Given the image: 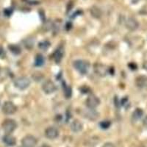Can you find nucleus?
Returning <instances> with one entry per match:
<instances>
[{
	"mask_svg": "<svg viewBox=\"0 0 147 147\" xmlns=\"http://www.w3.org/2000/svg\"><path fill=\"white\" fill-rule=\"evenodd\" d=\"M73 65L76 70L78 71L82 74H87L90 69V63L88 61L83 60H77L74 61Z\"/></svg>",
	"mask_w": 147,
	"mask_h": 147,
	"instance_id": "1",
	"label": "nucleus"
},
{
	"mask_svg": "<svg viewBox=\"0 0 147 147\" xmlns=\"http://www.w3.org/2000/svg\"><path fill=\"white\" fill-rule=\"evenodd\" d=\"M31 84V80L30 78L26 76H22V77H17L14 81V85L17 88L20 90H24L27 88Z\"/></svg>",
	"mask_w": 147,
	"mask_h": 147,
	"instance_id": "2",
	"label": "nucleus"
},
{
	"mask_svg": "<svg viewBox=\"0 0 147 147\" xmlns=\"http://www.w3.org/2000/svg\"><path fill=\"white\" fill-rule=\"evenodd\" d=\"M17 127V123L13 119H6L2 124V128L6 134H10Z\"/></svg>",
	"mask_w": 147,
	"mask_h": 147,
	"instance_id": "3",
	"label": "nucleus"
},
{
	"mask_svg": "<svg viewBox=\"0 0 147 147\" xmlns=\"http://www.w3.org/2000/svg\"><path fill=\"white\" fill-rule=\"evenodd\" d=\"M94 71L96 75L101 77H104L107 76V74H108L109 69L108 67L105 64L96 63L94 65Z\"/></svg>",
	"mask_w": 147,
	"mask_h": 147,
	"instance_id": "4",
	"label": "nucleus"
},
{
	"mask_svg": "<svg viewBox=\"0 0 147 147\" xmlns=\"http://www.w3.org/2000/svg\"><path fill=\"white\" fill-rule=\"evenodd\" d=\"M2 112L5 115H12L15 113L17 110L16 106L11 102H5L2 107Z\"/></svg>",
	"mask_w": 147,
	"mask_h": 147,
	"instance_id": "5",
	"label": "nucleus"
},
{
	"mask_svg": "<svg viewBox=\"0 0 147 147\" xmlns=\"http://www.w3.org/2000/svg\"><path fill=\"white\" fill-rule=\"evenodd\" d=\"M37 139L35 137L31 135H28L26 136L25 137L23 138L22 140V146L24 147H35L37 145Z\"/></svg>",
	"mask_w": 147,
	"mask_h": 147,
	"instance_id": "6",
	"label": "nucleus"
},
{
	"mask_svg": "<svg viewBox=\"0 0 147 147\" xmlns=\"http://www.w3.org/2000/svg\"><path fill=\"white\" fill-rule=\"evenodd\" d=\"M85 102H86V106L88 107V108L95 109L96 107L99 105L100 100L95 95H90L88 97Z\"/></svg>",
	"mask_w": 147,
	"mask_h": 147,
	"instance_id": "7",
	"label": "nucleus"
},
{
	"mask_svg": "<svg viewBox=\"0 0 147 147\" xmlns=\"http://www.w3.org/2000/svg\"><path fill=\"white\" fill-rule=\"evenodd\" d=\"M42 89L47 94H52L56 90V85L52 81L47 80L42 85Z\"/></svg>",
	"mask_w": 147,
	"mask_h": 147,
	"instance_id": "8",
	"label": "nucleus"
},
{
	"mask_svg": "<svg viewBox=\"0 0 147 147\" xmlns=\"http://www.w3.org/2000/svg\"><path fill=\"white\" fill-rule=\"evenodd\" d=\"M45 136L48 139H53L57 138L59 136V130L55 127H49L46 129L45 130Z\"/></svg>",
	"mask_w": 147,
	"mask_h": 147,
	"instance_id": "9",
	"label": "nucleus"
},
{
	"mask_svg": "<svg viewBox=\"0 0 147 147\" xmlns=\"http://www.w3.org/2000/svg\"><path fill=\"white\" fill-rule=\"evenodd\" d=\"M125 26L127 27V29H128L130 31H135V30H137L139 27V23L137 21V19H136L133 17H129L127 19L125 23Z\"/></svg>",
	"mask_w": 147,
	"mask_h": 147,
	"instance_id": "10",
	"label": "nucleus"
},
{
	"mask_svg": "<svg viewBox=\"0 0 147 147\" xmlns=\"http://www.w3.org/2000/svg\"><path fill=\"white\" fill-rule=\"evenodd\" d=\"M2 141L7 146H13L16 144V139L15 137L11 136L10 134H6L2 138Z\"/></svg>",
	"mask_w": 147,
	"mask_h": 147,
	"instance_id": "11",
	"label": "nucleus"
},
{
	"mask_svg": "<svg viewBox=\"0 0 147 147\" xmlns=\"http://www.w3.org/2000/svg\"><path fill=\"white\" fill-rule=\"evenodd\" d=\"M83 115H85V117L88 119L90 121H95L99 118V113L94 110V109L88 108V110H85Z\"/></svg>",
	"mask_w": 147,
	"mask_h": 147,
	"instance_id": "12",
	"label": "nucleus"
},
{
	"mask_svg": "<svg viewBox=\"0 0 147 147\" xmlns=\"http://www.w3.org/2000/svg\"><path fill=\"white\" fill-rule=\"evenodd\" d=\"M136 84L137 87L140 88H147V77L144 75L139 76L136 78Z\"/></svg>",
	"mask_w": 147,
	"mask_h": 147,
	"instance_id": "13",
	"label": "nucleus"
},
{
	"mask_svg": "<svg viewBox=\"0 0 147 147\" xmlns=\"http://www.w3.org/2000/svg\"><path fill=\"white\" fill-rule=\"evenodd\" d=\"M63 57V49L62 47L57 48L53 54V58L56 63H59Z\"/></svg>",
	"mask_w": 147,
	"mask_h": 147,
	"instance_id": "14",
	"label": "nucleus"
},
{
	"mask_svg": "<svg viewBox=\"0 0 147 147\" xmlns=\"http://www.w3.org/2000/svg\"><path fill=\"white\" fill-rule=\"evenodd\" d=\"M70 127L72 132L77 133V132H80L82 130L83 126H82V124L79 120H74L71 124Z\"/></svg>",
	"mask_w": 147,
	"mask_h": 147,
	"instance_id": "15",
	"label": "nucleus"
},
{
	"mask_svg": "<svg viewBox=\"0 0 147 147\" xmlns=\"http://www.w3.org/2000/svg\"><path fill=\"white\" fill-rule=\"evenodd\" d=\"M90 12L92 16L95 18H100L102 16V10L96 6H93L90 8Z\"/></svg>",
	"mask_w": 147,
	"mask_h": 147,
	"instance_id": "16",
	"label": "nucleus"
},
{
	"mask_svg": "<svg viewBox=\"0 0 147 147\" xmlns=\"http://www.w3.org/2000/svg\"><path fill=\"white\" fill-rule=\"evenodd\" d=\"M144 115V111L140 108H137L134 110V112L132 113V119L134 121H138L140 118L142 117Z\"/></svg>",
	"mask_w": 147,
	"mask_h": 147,
	"instance_id": "17",
	"label": "nucleus"
},
{
	"mask_svg": "<svg viewBox=\"0 0 147 147\" xmlns=\"http://www.w3.org/2000/svg\"><path fill=\"white\" fill-rule=\"evenodd\" d=\"M34 44H35V39L32 38H27L25 40H24V47L27 49H32L34 47Z\"/></svg>",
	"mask_w": 147,
	"mask_h": 147,
	"instance_id": "18",
	"label": "nucleus"
},
{
	"mask_svg": "<svg viewBox=\"0 0 147 147\" xmlns=\"http://www.w3.org/2000/svg\"><path fill=\"white\" fill-rule=\"evenodd\" d=\"M44 62H45V59H44V56L40 54L37 55L35 60V65L36 66H41V65H44Z\"/></svg>",
	"mask_w": 147,
	"mask_h": 147,
	"instance_id": "19",
	"label": "nucleus"
},
{
	"mask_svg": "<svg viewBox=\"0 0 147 147\" xmlns=\"http://www.w3.org/2000/svg\"><path fill=\"white\" fill-rule=\"evenodd\" d=\"M9 49L15 55H18V54H20L22 50H21V48L18 47V45H14V44H11L8 47Z\"/></svg>",
	"mask_w": 147,
	"mask_h": 147,
	"instance_id": "20",
	"label": "nucleus"
},
{
	"mask_svg": "<svg viewBox=\"0 0 147 147\" xmlns=\"http://www.w3.org/2000/svg\"><path fill=\"white\" fill-rule=\"evenodd\" d=\"M50 46V44H49V42L47 41V40H44V41L40 42V44H38V47L41 49V50L44 51H47L48 49V48Z\"/></svg>",
	"mask_w": 147,
	"mask_h": 147,
	"instance_id": "21",
	"label": "nucleus"
},
{
	"mask_svg": "<svg viewBox=\"0 0 147 147\" xmlns=\"http://www.w3.org/2000/svg\"><path fill=\"white\" fill-rule=\"evenodd\" d=\"M44 77V75L42 74L40 72H35V73L32 74V78L35 81H37V82H39L43 79Z\"/></svg>",
	"mask_w": 147,
	"mask_h": 147,
	"instance_id": "22",
	"label": "nucleus"
},
{
	"mask_svg": "<svg viewBox=\"0 0 147 147\" xmlns=\"http://www.w3.org/2000/svg\"><path fill=\"white\" fill-rule=\"evenodd\" d=\"M64 89V94L66 98H70L71 94V90L70 87L69 86H66V85H65L63 86Z\"/></svg>",
	"mask_w": 147,
	"mask_h": 147,
	"instance_id": "23",
	"label": "nucleus"
},
{
	"mask_svg": "<svg viewBox=\"0 0 147 147\" xmlns=\"http://www.w3.org/2000/svg\"><path fill=\"white\" fill-rule=\"evenodd\" d=\"M110 121L108 120H105V121H103L100 123V127H102V129H107L110 126Z\"/></svg>",
	"mask_w": 147,
	"mask_h": 147,
	"instance_id": "24",
	"label": "nucleus"
},
{
	"mask_svg": "<svg viewBox=\"0 0 147 147\" xmlns=\"http://www.w3.org/2000/svg\"><path fill=\"white\" fill-rule=\"evenodd\" d=\"M5 56H6V53H5V49L2 46H0V58H5Z\"/></svg>",
	"mask_w": 147,
	"mask_h": 147,
	"instance_id": "25",
	"label": "nucleus"
},
{
	"mask_svg": "<svg viewBox=\"0 0 147 147\" xmlns=\"http://www.w3.org/2000/svg\"><path fill=\"white\" fill-rule=\"evenodd\" d=\"M102 147H115V146H114V144H112V143L108 142L104 144V145L102 146Z\"/></svg>",
	"mask_w": 147,
	"mask_h": 147,
	"instance_id": "26",
	"label": "nucleus"
},
{
	"mask_svg": "<svg viewBox=\"0 0 147 147\" xmlns=\"http://www.w3.org/2000/svg\"><path fill=\"white\" fill-rule=\"evenodd\" d=\"M143 67H144V69H145L146 71H147V60L144 63V64H143Z\"/></svg>",
	"mask_w": 147,
	"mask_h": 147,
	"instance_id": "27",
	"label": "nucleus"
},
{
	"mask_svg": "<svg viewBox=\"0 0 147 147\" xmlns=\"http://www.w3.org/2000/svg\"><path fill=\"white\" fill-rule=\"evenodd\" d=\"M143 123H144V125L145 126V127H147V116H146L145 119H144V121H143Z\"/></svg>",
	"mask_w": 147,
	"mask_h": 147,
	"instance_id": "28",
	"label": "nucleus"
},
{
	"mask_svg": "<svg viewBox=\"0 0 147 147\" xmlns=\"http://www.w3.org/2000/svg\"><path fill=\"white\" fill-rule=\"evenodd\" d=\"M40 147H51V146H50L47 145V144H44V145H42Z\"/></svg>",
	"mask_w": 147,
	"mask_h": 147,
	"instance_id": "29",
	"label": "nucleus"
},
{
	"mask_svg": "<svg viewBox=\"0 0 147 147\" xmlns=\"http://www.w3.org/2000/svg\"><path fill=\"white\" fill-rule=\"evenodd\" d=\"M19 147H24V146H19Z\"/></svg>",
	"mask_w": 147,
	"mask_h": 147,
	"instance_id": "30",
	"label": "nucleus"
}]
</instances>
